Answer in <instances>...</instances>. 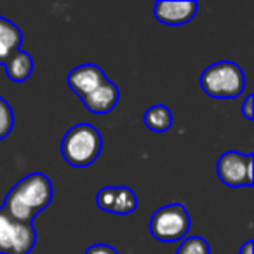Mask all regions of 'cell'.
Here are the masks:
<instances>
[{
  "mask_svg": "<svg viewBox=\"0 0 254 254\" xmlns=\"http://www.w3.org/2000/svg\"><path fill=\"white\" fill-rule=\"evenodd\" d=\"M23 42L21 30L18 25L5 18H0V64H5V61L19 51V46Z\"/></svg>",
  "mask_w": 254,
  "mask_h": 254,
  "instance_id": "8fae6325",
  "label": "cell"
},
{
  "mask_svg": "<svg viewBox=\"0 0 254 254\" xmlns=\"http://www.w3.org/2000/svg\"><path fill=\"white\" fill-rule=\"evenodd\" d=\"M145 126L153 132H166L173 126V113L166 105L150 106L145 113Z\"/></svg>",
  "mask_w": 254,
  "mask_h": 254,
  "instance_id": "4fadbf2b",
  "label": "cell"
},
{
  "mask_svg": "<svg viewBox=\"0 0 254 254\" xmlns=\"http://www.w3.org/2000/svg\"><path fill=\"white\" fill-rule=\"evenodd\" d=\"M84 254H119V251L113 249L112 246H106V244H94Z\"/></svg>",
  "mask_w": 254,
  "mask_h": 254,
  "instance_id": "2e32d148",
  "label": "cell"
},
{
  "mask_svg": "<svg viewBox=\"0 0 254 254\" xmlns=\"http://www.w3.org/2000/svg\"><path fill=\"white\" fill-rule=\"evenodd\" d=\"M35 242L33 225L14 221L0 207V254H30Z\"/></svg>",
  "mask_w": 254,
  "mask_h": 254,
  "instance_id": "5b68a950",
  "label": "cell"
},
{
  "mask_svg": "<svg viewBox=\"0 0 254 254\" xmlns=\"http://www.w3.org/2000/svg\"><path fill=\"white\" fill-rule=\"evenodd\" d=\"M103 148V138L91 124H77L68 129L61 141V155L70 166L84 169L96 162Z\"/></svg>",
  "mask_w": 254,
  "mask_h": 254,
  "instance_id": "7a4b0ae2",
  "label": "cell"
},
{
  "mask_svg": "<svg viewBox=\"0 0 254 254\" xmlns=\"http://www.w3.org/2000/svg\"><path fill=\"white\" fill-rule=\"evenodd\" d=\"M53 200V183L42 173H32L9 190L2 211L14 221L32 225Z\"/></svg>",
  "mask_w": 254,
  "mask_h": 254,
  "instance_id": "6da1fadb",
  "label": "cell"
},
{
  "mask_svg": "<svg viewBox=\"0 0 254 254\" xmlns=\"http://www.w3.org/2000/svg\"><path fill=\"white\" fill-rule=\"evenodd\" d=\"M14 126V113L9 103L4 98H0V141L5 139L12 131Z\"/></svg>",
  "mask_w": 254,
  "mask_h": 254,
  "instance_id": "9a60e30c",
  "label": "cell"
},
{
  "mask_svg": "<svg viewBox=\"0 0 254 254\" xmlns=\"http://www.w3.org/2000/svg\"><path fill=\"white\" fill-rule=\"evenodd\" d=\"M197 9L198 4L191 2V0H185V2H157L155 7H153V16L162 25L180 26L191 21L195 18V14H197Z\"/></svg>",
  "mask_w": 254,
  "mask_h": 254,
  "instance_id": "ba28073f",
  "label": "cell"
},
{
  "mask_svg": "<svg viewBox=\"0 0 254 254\" xmlns=\"http://www.w3.org/2000/svg\"><path fill=\"white\" fill-rule=\"evenodd\" d=\"M96 204L106 212L131 214L138 207V198L127 187H105L96 195Z\"/></svg>",
  "mask_w": 254,
  "mask_h": 254,
  "instance_id": "52a82bcc",
  "label": "cell"
},
{
  "mask_svg": "<svg viewBox=\"0 0 254 254\" xmlns=\"http://www.w3.org/2000/svg\"><path fill=\"white\" fill-rule=\"evenodd\" d=\"M190 216L185 205L169 204L157 209L150 219V233L160 242H178L190 232Z\"/></svg>",
  "mask_w": 254,
  "mask_h": 254,
  "instance_id": "277c9868",
  "label": "cell"
},
{
  "mask_svg": "<svg viewBox=\"0 0 254 254\" xmlns=\"http://www.w3.org/2000/svg\"><path fill=\"white\" fill-rule=\"evenodd\" d=\"M5 73L12 82H25L33 71V60L25 51H16L7 61H5Z\"/></svg>",
  "mask_w": 254,
  "mask_h": 254,
  "instance_id": "7c38bea8",
  "label": "cell"
},
{
  "mask_svg": "<svg viewBox=\"0 0 254 254\" xmlns=\"http://www.w3.org/2000/svg\"><path fill=\"white\" fill-rule=\"evenodd\" d=\"M218 176L226 187H253V155L239 152L223 153L218 160Z\"/></svg>",
  "mask_w": 254,
  "mask_h": 254,
  "instance_id": "8992f818",
  "label": "cell"
},
{
  "mask_svg": "<svg viewBox=\"0 0 254 254\" xmlns=\"http://www.w3.org/2000/svg\"><path fill=\"white\" fill-rule=\"evenodd\" d=\"M82 103L91 113L96 115H106L117 106L120 99V92L113 82L106 80L103 85H99L98 89H94L92 92H89L87 96H82Z\"/></svg>",
  "mask_w": 254,
  "mask_h": 254,
  "instance_id": "30bf717a",
  "label": "cell"
},
{
  "mask_svg": "<svg viewBox=\"0 0 254 254\" xmlns=\"http://www.w3.org/2000/svg\"><path fill=\"white\" fill-rule=\"evenodd\" d=\"M200 87L211 98L235 99L246 89V75L237 63L219 61L202 71Z\"/></svg>",
  "mask_w": 254,
  "mask_h": 254,
  "instance_id": "3957f363",
  "label": "cell"
},
{
  "mask_svg": "<svg viewBox=\"0 0 254 254\" xmlns=\"http://www.w3.org/2000/svg\"><path fill=\"white\" fill-rule=\"evenodd\" d=\"M253 249H254V242H253V240H247V242L240 247L239 254H253Z\"/></svg>",
  "mask_w": 254,
  "mask_h": 254,
  "instance_id": "ac0fdd59",
  "label": "cell"
},
{
  "mask_svg": "<svg viewBox=\"0 0 254 254\" xmlns=\"http://www.w3.org/2000/svg\"><path fill=\"white\" fill-rule=\"evenodd\" d=\"M254 94H247L246 101H244V106H242V113L247 120H254Z\"/></svg>",
  "mask_w": 254,
  "mask_h": 254,
  "instance_id": "e0dca14e",
  "label": "cell"
},
{
  "mask_svg": "<svg viewBox=\"0 0 254 254\" xmlns=\"http://www.w3.org/2000/svg\"><path fill=\"white\" fill-rule=\"evenodd\" d=\"M106 80L108 78H106L105 71L96 64H80V66L73 68L66 77L68 87L73 92H77L80 98L98 89Z\"/></svg>",
  "mask_w": 254,
  "mask_h": 254,
  "instance_id": "9c48e42d",
  "label": "cell"
},
{
  "mask_svg": "<svg viewBox=\"0 0 254 254\" xmlns=\"http://www.w3.org/2000/svg\"><path fill=\"white\" fill-rule=\"evenodd\" d=\"M176 254H211V247L202 237H190L180 244Z\"/></svg>",
  "mask_w": 254,
  "mask_h": 254,
  "instance_id": "5bb4252c",
  "label": "cell"
}]
</instances>
